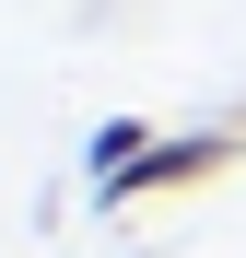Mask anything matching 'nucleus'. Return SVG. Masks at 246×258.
<instances>
[{
	"mask_svg": "<svg viewBox=\"0 0 246 258\" xmlns=\"http://www.w3.org/2000/svg\"><path fill=\"white\" fill-rule=\"evenodd\" d=\"M223 164H246V117H211V129H164V141L129 164L117 188H94L106 211H129V200H176V188H211Z\"/></svg>",
	"mask_w": 246,
	"mask_h": 258,
	"instance_id": "nucleus-1",
	"label": "nucleus"
},
{
	"mask_svg": "<svg viewBox=\"0 0 246 258\" xmlns=\"http://www.w3.org/2000/svg\"><path fill=\"white\" fill-rule=\"evenodd\" d=\"M152 141H164V129H152V117H106V129H94V141H82V176H94V188H117V176H129V164H141Z\"/></svg>",
	"mask_w": 246,
	"mask_h": 258,
	"instance_id": "nucleus-2",
	"label": "nucleus"
},
{
	"mask_svg": "<svg viewBox=\"0 0 246 258\" xmlns=\"http://www.w3.org/2000/svg\"><path fill=\"white\" fill-rule=\"evenodd\" d=\"M129 258H152V246H129Z\"/></svg>",
	"mask_w": 246,
	"mask_h": 258,
	"instance_id": "nucleus-3",
	"label": "nucleus"
}]
</instances>
